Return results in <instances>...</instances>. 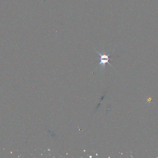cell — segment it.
<instances>
[{
    "instance_id": "1",
    "label": "cell",
    "mask_w": 158,
    "mask_h": 158,
    "mask_svg": "<svg viewBox=\"0 0 158 158\" xmlns=\"http://www.w3.org/2000/svg\"><path fill=\"white\" fill-rule=\"evenodd\" d=\"M95 50L96 51L97 53L99 54V55L100 56V66H101V68H104V66H105V63H108L110 66H111V65L109 62V60L111 59L109 58V56H110L111 54H107V55L105 54H102L100 53L96 50Z\"/></svg>"
}]
</instances>
